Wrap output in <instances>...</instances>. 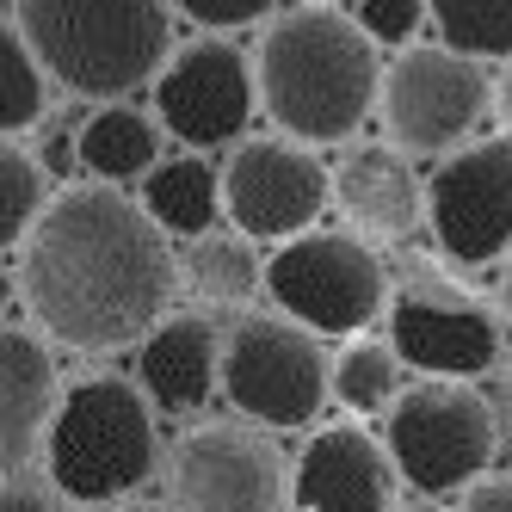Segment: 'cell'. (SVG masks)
<instances>
[{
    "mask_svg": "<svg viewBox=\"0 0 512 512\" xmlns=\"http://www.w3.org/2000/svg\"><path fill=\"white\" fill-rule=\"evenodd\" d=\"M352 25L371 50H408L426 25V0H352Z\"/></svg>",
    "mask_w": 512,
    "mask_h": 512,
    "instance_id": "cell-25",
    "label": "cell"
},
{
    "mask_svg": "<svg viewBox=\"0 0 512 512\" xmlns=\"http://www.w3.org/2000/svg\"><path fill=\"white\" fill-rule=\"evenodd\" d=\"M309 7H340V0H309Z\"/></svg>",
    "mask_w": 512,
    "mask_h": 512,
    "instance_id": "cell-34",
    "label": "cell"
},
{
    "mask_svg": "<svg viewBox=\"0 0 512 512\" xmlns=\"http://www.w3.org/2000/svg\"><path fill=\"white\" fill-rule=\"evenodd\" d=\"M488 105V68L445 44H408L377 81V118L389 130V149L401 155H457L469 130L488 118Z\"/></svg>",
    "mask_w": 512,
    "mask_h": 512,
    "instance_id": "cell-6",
    "label": "cell"
},
{
    "mask_svg": "<svg viewBox=\"0 0 512 512\" xmlns=\"http://www.w3.org/2000/svg\"><path fill=\"white\" fill-rule=\"evenodd\" d=\"M426 229L457 266H494L512 253V136L463 142L426 179Z\"/></svg>",
    "mask_w": 512,
    "mask_h": 512,
    "instance_id": "cell-11",
    "label": "cell"
},
{
    "mask_svg": "<svg viewBox=\"0 0 512 512\" xmlns=\"http://www.w3.org/2000/svg\"><path fill=\"white\" fill-rule=\"evenodd\" d=\"M223 395L260 426H309L327 401V352L284 315H241L223 334Z\"/></svg>",
    "mask_w": 512,
    "mask_h": 512,
    "instance_id": "cell-8",
    "label": "cell"
},
{
    "mask_svg": "<svg viewBox=\"0 0 512 512\" xmlns=\"http://www.w3.org/2000/svg\"><path fill=\"white\" fill-rule=\"evenodd\" d=\"M401 371H408V364L395 358L389 340H352L340 358H327V395H334L346 414H383L401 395Z\"/></svg>",
    "mask_w": 512,
    "mask_h": 512,
    "instance_id": "cell-22",
    "label": "cell"
},
{
    "mask_svg": "<svg viewBox=\"0 0 512 512\" xmlns=\"http://www.w3.org/2000/svg\"><path fill=\"white\" fill-rule=\"evenodd\" d=\"M488 408H494V438L512 451V364H500V383H494V401H488Z\"/></svg>",
    "mask_w": 512,
    "mask_h": 512,
    "instance_id": "cell-28",
    "label": "cell"
},
{
    "mask_svg": "<svg viewBox=\"0 0 512 512\" xmlns=\"http://www.w3.org/2000/svg\"><path fill=\"white\" fill-rule=\"evenodd\" d=\"M56 401L62 389H56L50 346L31 327L0 321V469H25L44 451Z\"/></svg>",
    "mask_w": 512,
    "mask_h": 512,
    "instance_id": "cell-17",
    "label": "cell"
},
{
    "mask_svg": "<svg viewBox=\"0 0 512 512\" xmlns=\"http://www.w3.org/2000/svg\"><path fill=\"white\" fill-rule=\"evenodd\" d=\"M155 87V118L173 142H186L192 155L204 149H235L247 136V124L260 118V87H253V62L223 38H192L179 44L161 75L149 81Z\"/></svg>",
    "mask_w": 512,
    "mask_h": 512,
    "instance_id": "cell-9",
    "label": "cell"
},
{
    "mask_svg": "<svg viewBox=\"0 0 512 512\" xmlns=\"http://www.w3.org/2000/svg\"><path fill=\"white\" fill-rule=\"evenodd\" d=\"M124 512H149V506H124Z\"/></svg>",
    "mask_w": 512,
    "mask_h": 512,
    "instance_id": "cell-35",
    "label": "cell"
},
{
    "mask_svg": "<svg viewBox=\"0 0 512 512\" xmlns=\"http://www.w3.org/2000/svg\"><path fill=\"white\" fill-rule=\"evenodd\" d=\"M389 457L420 500H445L463 494L469 482H482L494 469V408L475 383L451 377H420L414 389H401L389 401Z\"/></svg>",
    "mask_w": 512,
    "mask_h": 512,
    "instance_id": "cell-5",
    "label": "cell"
},
{
    "mask_svg": "<svg viewBox=\"0 0 512 512\" xmlns=\"http://www.w3.org/2000/svg\"><path fill=\"white\" fill-rule=\"evenodd\" d=\"M426 25L438 44L469 62H512V0H426Z\"/></svg>",
    "mask_w": 512,
    "mask_h": 512,
    "instance_id": "cell-21",
    "label": "cell"
},
{
    "mask_svg": "<svg viewBox=\"0 0 512 512\" xmlns=\"http://www.w3.org/2000/svg\"><path fill=\"white\" fill-rule=\"evenodd\" d=\"M389 346L401 364L420 377H451L475 383L500 364V327L488 309L463 297H438V290H401L389 309Z\"/></svg>",
    "mask_w": 512,
    "mask_h": 512,
    "instance_id": "cell-13",
    "label": "cell"
},
{
    "mask_svg": "<svg viewBox=\"0 0 512 512\" xmlns=\"http://www.w3.org/2000/svg\"><path fill=\"white\" fill-rule=\"evenodd\" d=\"M44 118V68L19 38L13 19H0V136H19Z\"/></svg>",
    "mask_w": 512,
    "mask_h": 512,
    "instance_id": "cell-23",
    "label": "cell"
},
{
    "mask_svg": "<svg viewBox=\"0 0 512 512\" xmlns=\"http://www.w3.org/2000/svg\"><path fill=\"white\" fill-rule=\"evenodd\" d=\"M136 389L161 414H204L223 389V334L210 315H161L136 346Z\"/></svg>",
    "mask_w": 512,
    "mask_h": 512,
    "instance_id": "cell-14",
    "label": "cell"
},
{
    "mask_svg": "<svg viewBox=\"0 0 512 512\" xmlns=\"http://www.w3.org/2000/svg\"><path fill=\"white\" fill-rule=\"evenodd\" d=\"M408 512H445V506H438V500H414Z\"/></svg>",
    "mask_w": 512,
    "mask_h": 512,
    "instance_id": "cell-33",
    "label": "cell"
},
{
    "mask_svg": "<svg viewBox=\"0 0 512 512\" xmlns=\"http://www.w3.org/2000/svg\"><path fill=\"white\" fill-rule=\"evenodd\" d=\"M13 290H19V284L7 278V266H0V309H7V303H13Z\"/></svg>",
    "mask_w": 512,
    "mask_h": 512,
    "instance_id": "cell-31",
    "label": "cell"
},
{
    "mask_svg": "<svg viewBox=\"0 0 512 512\" xmlns=\"http://www.w3.org/2000/svg\"><path fill=\"white\" fill-rule=\"evenodd\" d=\"M13 25L44 75L93 105L130 99L173 56L167 0H13Z\"/></svg>",
    "mask_w": 512,
    "mask_h": 512,
    "instance_id": "cell-3",
    "label": "cell"
},
{
    "mask_svg": "<svg viewBox=\"0 0 512 512\" xmlns=\"http://www.w3.org/2000/svg\"><path fill=\"white\" fill-rule=\"evenodd\" d=\"M50 192H44V167L31 161L25 149H13L7 136H0V253L19 247L31 235V223L44 216Z\"/></svg>",
    "mask_w": 512,
    "mask_h": 512,
    "instance_id": "cell-24",
    "label": "cell"
},
{
    "mask_svg": "<svg viewBox=\"0 0 512 512\" xmlns=\"http://www.w3.org/2000/svg\"><path fill=\"white\" fill-rule=\"evenodd\" d=\"M284 469L278 451L247 426H198L173 451L179 512H278Z\"/></svg>",
    "mask_w": 512,
    "mask_h": 512,
    "instance_id": "cell-12",
    "label": "cell"
},
{
    "mask_svg": "<svg viewBox=\"0 0 512 512\" xmlns=\"http://www.w3.org/2000/svg\"><path fill=\"white\" fill-rule=\"evenodd\" d=\"M297 512H389V451L364 426H327L297 457Z\"/></svg>",
    "mask_w": 512,
    "mask_h": 512,
    "instance_id": "cell-16",
    "label": "cell"
},
{
    "mask_svg": "<svg viewBox=\"0 0 512 512\" xmlns=\"http://www.w3.org/2000/svg\"><path fill=\"white\" fill-rule=\"evenodd\" d=\"M173 13H186L198 19L204 31H235V25H253V19H266L272 13V0H167Z\"/></svg>",
    "mask_w": 512,
    "mask_h": 512,
    "instance_id": "cell-26",
    "label": "cell"
},
{
    "mask_svg": "<svg viewBox=\"0 0 512 512\" xmlns=\"http://www.w3.org/2000/svg\"><path fill=\"white\" fill-rule=\"evenodd\" d=\"M50 482L81 506L130 500L161 469V432L149 414V395L124 377H87L75 383L44 432Z\"/></svg>",
    "mask_w": 512,
    "mask_h": 512,
    "instance_id": "cell-4",
    "label": "cell"
},
{
    "mask_svg": "<svg viewBox=\"0 0 512 512\" xmlns=\"http://www.w3.org/2000/svg\"><path fill=\"white\" fill-rule=\"evenodd\" d=\"M500 297H506V315H512V253H506V278H500Z\"/></svg>",
    "mask_w": 512,
    "mask_h": 512,
    "instance_id": "cell-32",
    "label": "cell"
},
{
    "mask_svg": "<svg viewBox=\"0 0 512 512\" xmlns=\"http://www.w3.org/2000/svg\"><path fill=\"white\" fill-rule=\"evenodd\" d=\"M19 303L68 352H124L167 315L179 260L118 186H62L19 241Z\"/></svg>",
    "mask_w": 512,
    "mask_h": 512,
    "instance_id": "cell-1",
    "label": "cell"
},
{
    "mask_svg": "<svg viewBox=\"0 0 512 512\" xmlns=\"http://www.w3.org/2000/svg\"><path fill=\"white\" fill-rule=\"evenodd\" d=\"M327 204H340L346 223L377 241H401L426 223V186L389 142H364L340 167H327Z\"/></svg>",
    "mask_w": 512,
    "mask_h": 512,
    "instance_id": "cell-15",
    "label": "cell"
},
{
    "mask_svg": "<svg viewBox=\"0 0 512 512\" xmlns=\"http://www.w3.org/2000/svg\"><path fill=\"white\" fill-rule=\"evenodd\" d=\"M457 512H512V475H482L457 494Z\"/></svg>",
    "mask_w": 512,
    "mask_h": 512,
    "instance_id": "cell-27",
    "label": "cell"
},
{
    "mask_svg": "<svg viewBox=\"0 0 512 512\" xmlns=\"http://www.w3.org/2000/svg\"><path fill=\"white\" fill-rule=\"evenodd\" d=\"M377 81H383L377 50L334 7H297L272 19L260 50H253L260 112L278 124V136L303 142V149L346 142L377 112Z\"/></svg>",
    "mask_w": 512,
    "mask_h": 512,
    "instance_id": "cell-2",
    "label": "cell"
},
{
    "mask_svg": "<svg viewBox=\"0 0 512 512\" xmlns=\"http://www.w3.org/2000/svg\"><path fill=\"white\" fill-rule=\"evenodd\" d=\"M161 161V124L136 105L112 99L93 105L75 130V167L93 179V186H130V179H149V167Z\"/></svg>",
    "mask_w": 512,
    "mask_h": 512,
    "instance_id": "cell-18",
    "label": "cell"
},
{
    "mask_svg": "<svg viewBox=\"0 0 512 512\" xmlns=\"http://www.w3.org/2000/svg\"><path fill=\"white\" fill-rule=\"evenodd\" d=\"M186 272V290L198 303H216V309H241L253 303V290H266V260L253 253L247 235H223V229H210L198 241H186V260H179Z\"/></svg>",
    "mask_w": 512,
    "mask_h": 512,
    "instance_id": "cell-20",
    "label": "cell"
},
{
    "mask_svg": "<svg viewBox=\"0 0 512 512\" xmlns=\"http://www.w3.org/2000/svg\"><path fill=\"white\" fill-rule=\"evenodd\" d=\"M142 210L167 241H198L223 223V173H216L204 155H173L155 161L149 179H142Z\"/></svg>",
    "mask_w": 512,
    "mask_h": 512,
    "instance_id": "cell-19",
    "label": "cell"
},
{
    "mask_svg": "<svg viewBox=\"0 0 512 512\" xmlns=\"http://www.w3.org/2000/svg\"><path fill=\"white\" fill-rule=\"evenodd\" d=\"M223 173V223L247 241H297L327 210V161L290 136H241Z\"/></svg>",
    "mask_w": 512,
    "mask_h": 512,
    "instance_id": "cell-10",
    "label": "cell"
},
{
    "mask_svg": "<svg viewBox=\"0 0 512 512\" xmlns=\"http://www.w3.org/2000/svg\"><path fill=\"white\" fill-rule=\"evenodd\" d=\"M494 112L512 124V68H500V81H494Z\"/></svg>",
    "mask_w": 512,
    "mask_h": 512,
    "instance_id": "cell-30",
    "label": "cell"
},
{
    "mask_svg": "<svg viewBox=\"0 0 512 512\" xmlns=\"http://www.w3.org/2000/svg\"><path fill=\"white\" fill-rule=\"evenodd\" d=\"M266 297L297 315L309 334H364L389 309V278L383 260L358 235L340 229H309L297 241H278L266 260Z\"/></svg>",
    "mask_w": 512,
    "mask_h": 512,
    "instance_id": "cell-7",
    "label": "cell"
},
{
    "mask_svg": "<svg viewBox=\"0 0 512 512\" xmlns=\"http://www.w3.org/2000/svg\"><path fill=\"white\" fill-rule=\"evenodd\" d=\"M0 512H50L38 488H0Z\"/></svg>",
    "mask_w": 512,
    "mask_h": 512,
    "instance_id": "cell-29",
    "label": "cell"
}]
</instances>
